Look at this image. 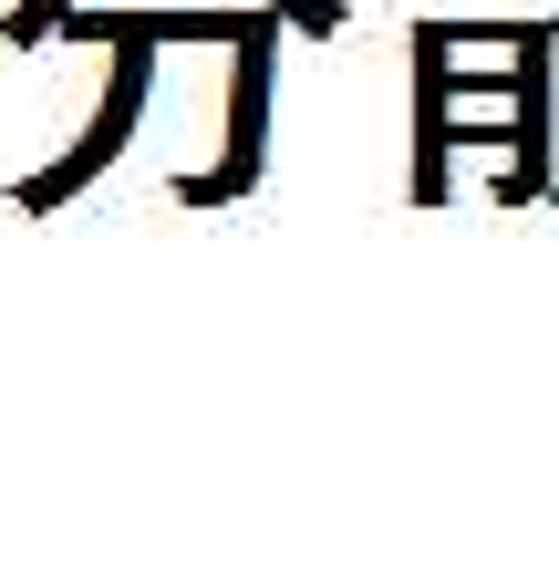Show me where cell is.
<instances>
[{
	"mask_svg": "<svg viewBox=\"0 0 559 569\" xmlns=\"http://www.w3.org/2000/svg\"><path fill=\"white\" fill-rule=\"evenodd\" d=\"M549 197H559V177H549Z\"/></svg>",
	"mask_w": 559,
	"mask_h": 569,
	"instance_id": "52a82bcc",
	"label": "cell"
},
{
	"mask_svg": "<svg viewBox=\"0 0 559 569\" xmlns=\"http://www.w3.org/2000/svg\"><path fill=\"white\" fill-rule=\"evenodd\" d=\"M270 11L290 31H311V42H332V31H342V0H270Z\"/></svg>",
	"mask_w": 559,
	"mask_h": 569,
	"instance_id": "5b68a950",
	"label": "cell"
},
{
	"mask_svg": "<svg viewBox=\"0 0 559 569\" xmlns=\"http://www.w3.org/2000/svg\"><path fill=\"white\" fill-rule=\"evenodd\" d=\"M62 11H73V0H11V21H0V42H11V52L52 42V31H62Z\"/></svg>",
	"mask_w": 559,
	"mask_h": 569,
	"instance_id": "277c9868",
	"label": "cell"
},
{
	"mask_svg": "<svg viewBox=\"0 0 559 569\" xmlns=\"http://www.w3.org/2000/svg\"><path fill=\"white\" fill-rule=\"evenodd\" d=\"M270 73H280V11L259 0L239 21V42H228V156L208 177H177L187 208H228V197L259 187V166H270Z\"/></svg>",
	"mask_w": 559,
	"mask_h": 569,
	"instance_id": "6da1fadb",
	"label": "cell"
},
{
	"mask_svg": "<svg viewBox=\"0 0 559 569\" xmlns=\"http://www.w3.org/2000/svg\"><path fill=\"white\" fill-rule=\"evenodd\" d=\"M146 93H156V42H114V83H104V104H93V124L73 136V156H52L42 177H21L11 197H21V208H62V197H83V187L124 156V136H136V114H146Z\"/></svg>",
	"mask_w": 559,
	"mask_h": 569,
	"instance_id": "7a4b0ae2",
	"label": "cell"
},
{
	"mask_svg": "<svg viewBox=\"0 0 559 569\" xmlns=\"http://www.w3.org/2000/svg\"><path fill=\"white\" fill-rule=\"evenodd\" d=\"M405 11H436V0H405ZM477 11H518V0H477ZM529 11H559V0H529Z\"/></svg>",
	"mask_w": 559,
	"mask_h": 569,
	"instance_id": "8992f818",
	"label": "cell"
},
{
	"mask_svg": "<svg viewBox=\"0 0 559 569\" xmlns=\"http://www.w3.org/2000/svg\"><path fill=\"white\" fill-rule=\"evenodd\" d=\"M446 21H415V208H446Z\"/></svg>",
	"mask_w": 559,
	"mask_h": 569,
	"instance_id": "3957f363",
	"label": "cell"
}]
</instances>
